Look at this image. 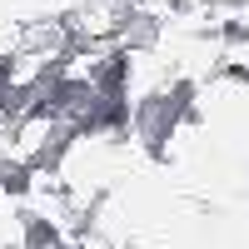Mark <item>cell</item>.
I'll return each mask as SVG.
<instances>
[{"mask_svg":"<svg viewBox=\"0 0 249 249\" xmlns=\"http://www.w3.org/2000/svg\"><path fill=\"white\" fill-rule=\"evenodd\" d=\"M15 224H20V249H60L65 244V224H60L55 214H45V210H20L15 214Z\"/></svg>","mask_w":249,"mask_h":249,"instance_id":"cell-1","label":"cell"},{"mask_svg":"<svg viewBox=\"0 0 249 249\" xmlns=\"http://www.w3.org/2000/svg\"><path fill=\"white\" fill-rule=\"evenodd\" d=\"M20 65H25V55H20V50H0V90H10L15 80H25Z\"/></svg>","mask_w":249,"mask_h":249,"instance_id":"cell-2","label":"cell"},{"mask_svg":"<svg viewBox=\"0 0 249 249\" xmlns=\"http://www.w3.org/2000/svg\"><path fill=\"white\" fill-rule=\"evenodd\" d=\"M0 204H5V195H0Z\"/></svg>","mask_w":249,"mask_h":249,"instance_id":"cell-3","label":"cell"}]
</instances>
